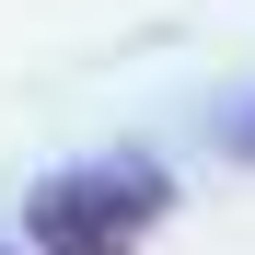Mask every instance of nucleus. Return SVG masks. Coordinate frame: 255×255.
Masks as SVG:
<instances>
[{"label":"nucleus","mask_w":255,"mask_h":255,"mask_svg":"<svg viewBox=\"0 0 255 255\" xmlns=\"http://www.w3.org/2000/svg\"><path fill=\"white\" fill-rule=\"evenodd\" d=\"M174 209V174L151 151H105V162H70L23 197V244L35 255H139Z\"/></svg>","instance_id":"1"},{"label":"nucleus","mask_w":255,"mask_h":255,"mask_svg":"<svg viewBox=\"0 0 255 255\" xmlns=\"http://www.w3.org/2000/svg\"><path fill=\"white\" fill-rule=\"evenodd\" d=\"M232 162H255V105H244V116H232Z\"/></svg>","instance_id":"2"},{"label":"nucleus","mask_w":255,"mask_h":255,"mask_svg":"<svg viewBox=\"0 0 255 255\" xmlns=\"http://www.w3.org/2000/svg\"><path fill=\"white\" fill-rule=\"evenodd\" d=\"M0 255H12V244H0Z\"/></svg>","instance_id":"3"}]
</instances>
